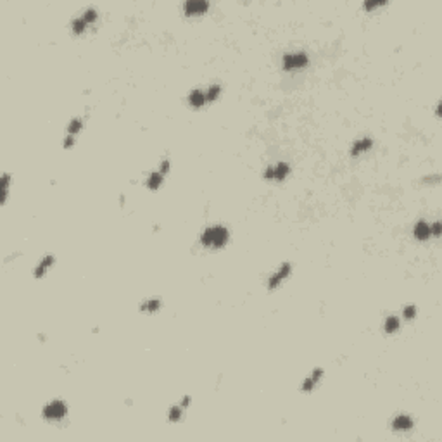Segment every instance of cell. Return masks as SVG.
Wrapping results in <instances>:
<instances>
[{
  "mask_svg": "<svg viewBox=\"0 0 442 442\" xmlns=\"http://www.w3.org/2000/svg\"><path fill=\"white\" fill-rule=\"evenodd\" d=\"M201 245L204 249H211V251H220L230 242V230L223 225H213L207 226L204 232L201 233Z\"/></svg>",
  "mask_w": 442,
  "mask_h": 442,
  "instance_id": "cell-1",
  "label": "cell"
},
{
  "mask_svg": "<svg viewBox=\"0 0 442 442\" xmlns=\"http://www.w3.org/2000/svg\"><path fill=\"white\" fill-rule=\"evenodd\" d=\"M309 66V55L302 50L287 52L282 55V69L287 73L290 71H302Z\"/></svg>",
  "mask_w": 442,
  "mask_h": 442,
  "instance_id": "cell-2",
  "label": "cell"
},
{
  "mask_svg": "<svg viewBox=\"0 0 442 442\" xmlns=\"http://www.w3.org/2000/svg\"><path fill=\"white\" fill-rule=\"evenodd\" d=\"M67 413H69V408H67V404L64 403L63 399H52L42 410V418L50 423H57L66 418Z\"/></svg>",
  "mask_w": 442,
  "mask_h": 442,
  "instance_id": "cell-3",
  "label": "cell"
},
{
  "mask_svg": "<svg viewBox=\"0 0 442 442\" xmlns=\"http://www.w3.org/2000/svg\"><path fill=\"white\" fill-rule=\"evenodd\" d=\"M290 174V164L288 162H276V164H269L265 171H263V178L268 182H284L287 180V176Z\"/></svg>",
  "mask_w": 442,
  "mask_h": 442,
  "instance_id": "cell-4",
  "label": "cell"
},
{
  "mask_svg": "<svg viewBox=\"0 0 442 442\" xmlns=\"http://www.w3.org/2000/svg\"><path fill=\"white\" fill-rule=\"evenodd\" d=\"M290 275H292V265L290 263H282V266L276 271H273L271 275L268 276V282H266V285H268V290H276V288L280 287L282 284H284L285 280H288L290 278Z\"/></svg>",
  "mask_w": 442,
  "mask_h": 442,
  "instance_id": "cell-5",
  "label": "cell"
},
{
  "mask_svg": "<svg viewBox=\"0 0 442 442\" xmlns=\"http://www.w3.org/2000/svg\"><path fill=\"white\" fill-rule=\"evenodd\" d=\"M323 375H325L323 368H313L311 373L300 382V392H306V394L313 392L316 387L320 385L321 380H323Z\"/></svg>",
  "mask_w": 442,
  "mask_h": 442,
  "instance_id": "cell-6",
  "label": "cell"
},
{
  "mask_svg": "<svg viewBox=\"0 0 442 442\" xmlns=\"http://www.w3.org/2000/svg\"><path fill=\"white\" fill-rule=\"evenodd\" d=\"M391 426H392V430L394 432H410V430H413L414 420L411 418L410 414L399 413V414H395L394 418H392Z\"/></svg>",
  "mask_w": 442,
  "mask_h": 442,
  "instance_id": "cell-7",
  "label": "cell"
},
{
  "mask_svg": "<svg viewBox=\"0 0 442 442\" xmlns=\"http://www.w3.org/2000/svg\"><path fill=\"white\" fill-rule=\"evenodd\" d=\"M209 11V4L205 0H187L183 4V12L187 16H202Z\"/></svg>",
  "mask_w": 442,
  "mask_h": 442,
  "instance_id": "cell-8",
  "label": "cell"
},
{
  "mask_svg": "<svg viewBox=\"0 0 442 442\" xmlns=\"http://www.w3.org/2000/svg\"><path fill=\"white\" fill-rule=\"evenodd\" d=\"M57 263V259H55V256H52V254H47V256H44L42 259L36 263L35 269H33V276L35 278H44L45 275H47L48 271H50L52 268H54V265Z\"/></svg>",
  "mask_w": 442,
  "mask_h": 442,
  "instance_id": "cell-9",
  "label": "cell"
},
{
  "mask_svg": "<svg viewBox=\"0 0 442 442\" xmlns=\"http://www.w3.org/2000/svg\"><path fill=\"white\" fill-rule=\"evenodd\" d=\"M373 147V138L371 137H361L356 138L354 143L351 145V156L352 158H359V156L370 152V149Z\"/></svg>",
  "mask_w": 442,
  "mask_h": 442,
  "instance_id": "cell-10",
  "label": "cell"
},
{
  "mask_svg": "<svg viewBox=\"0 0 442 442\" xmlns=\"http://www.w3.org/2000/svg\"><path fill=\"white\" fill-rule=\"evenodd\" d=\"M413 237L420 242H425L432 237V226L428 221L425 220H420L416 225L413 226Z\"/></svg>",
  "mask_w": 442,
  "mask_h": 442,
  "instance_id": "cell-11",
  "label": "cell"
},
{
  "mask_svg": "<svg viewBox=\"0 0 442 442\" xmlns=\"http://www.w3.org/2000/svg\"><path fill=\"white\" fill-rule=\"evenodd\" d=\"M189 104H190V107H193V109H201V107H204L205 104H207V100H205V92L201 90V88L192 90L189 94Z\"/></svg>",
  "mask_w": 442,
  "mask_h": 442,
  "instance_id": "cell-12",
  "label": "cell"
},
{
  "mask_svg": "<svg viewBox=\"0 0 442 442\" xmlns=\"http://www.w3.org/2000/svg\"><path fill=\"white\" fill-rule=\"evenodd\" d=\"M161 308H162V300L158 299V297H150V299H145L142 304H140V313L156 315Z\"/></svg>",
  "mask_w": 442,
  "mask_h": 442,
  "instance_id": "cell-13",
  "label": "cell"
},
{
  "mask_svg": "<svg viewBox=\"0 0 442 442\" xmlns=\"http://www.w3.org/2000/svg\"><path fill=\"white\" fill-rule=\"evenodd\" d=\"M164 174L161 173V171H152V173H149V176H147L145 180V185L149 190H159L162 187V183H164Z\"/></svg>",
  "mask_w": 442,
  "mask_h": 442,
  "instance_id": "cell-14",
  "label": "cell"
},
{
  "mask_svg": "<svg viewBox=\"0 0 442 442\" xmlns=\"http://www.w3.org/2000/svg\"><path fill=\"white\" fill-rule=\"evenodd\" d=\"M83 128H85V119L83 118H73L71 121L67 123L66 135H73V137H76V135H78Z\"/></svg>",
  "mask_w": 442,
  "mask_h": 442,
  "instance_id": "cell-15",
  "label": "cell"
},
{
  "mask_svg": "<svg viewBox=\"0 0 442 442\" xmlns=\"http://www.w3.org/2000/svg\"><path fill=\"white\" fill-rule=\"evenodd\" d=\"M399 328H401V318H397V316H394V315L387 316L385 323H383L385 333H395V332H399Z\"/></svg>",
  "mask_w": 442,
  "mask_h": 442,
  "instance_id": "cell-16",
  "label": "cell"
},
{
  "mask_svg": "<svg viewBox=\"0 0 442 442\" xmlns=\"http://www.w3.org/2000/svg\"><path fill=\"white\" fill-rule=\"evenodd\" d=\"M183 413H185V408L182 406V404H173V406L170 408V411H168V420H170L171 423H178L180 420L183 418Z\"/></svg>",
  "mask_w": 442,
  "mask_h": 442,
  "instance_id": "cell-17",
  "label": "cell"
},
{
  "mask_svg": "<svg viewBox=\"0 0 442 442\" xmlns=\"http://www.w3.org/2000/svg\"><path fill=\"white\" fill-rule=\"evenodd\" d=\"M204 92H205V100H207V104H209V102H214V100L220 99L223 88H221L220 83H214V85H209L207 90H204Z\"/></svg>",
  "mask_w": 442,
  "mask_h": 442,
  "instance_id": "cell-18",
  "label": "cell"
},
{
  "mask_svg": "<svg viewBox=\"0 0 442 442\" xmlns=\"http://www.w3.org/2000/svg\"><path fill=\"white\" fill-rule=\"evenodd\" d=\"M88 26H90V24L83 19L81 14H79L78 17H75V19H73V23H71V30H73V33H75V35H81V33H85V32H87Z\"/></svg>",
  "mask_w": 442,
  "mask_h": 442,
  "instance_id": "cell-19",
  "label": "cell"
},
{
  "mask_svg": "<svg viewBox=\"0 0 442 442\" xmlns=\"http://www.w3.org/2000/svg\"><path fill=\"white\" fill-rule=\"evenodd\" d=\"M9 189H11V174L4 173V174H2V204H5V202H7Z\"/></svg>",
  "mask_w": 442,
  "mask_h": 442,
  "instance_id": "cell-20",
  "label": "cell"
},
{
  "mask_svg": "<svg viewBox=\"0 0 442 442\" xmlns=\"http://www.w3.org/2000/svg\"><path fill=\"white\" fill-rule=\"evenodd\" d=\"M416 313H418L416 306H414V304H408L406 308L403 309V318L410 321V320H413V318H416Z\"/></svg>",
  "mask_w": 442,
  "mask_h": 442,
  "instance_id": "cell-21",
  "label": "cell"
},
{
  "mask_svg": "<svg viewBox=\"0 0 442 442\" xmlns=\"http://www.w3.org/2000/svg\"><path fill=\"white\" fill-rule=\"evenodd\" d=\"M383 5H385V2H371V0H368V2L363 4V7L366 9V11H375V9L383 7Z\"/></svg>",
  "mask_w": 442,
  "mask_h": 442,
  "instance_id": "cell-22",
  "label": "cell"
},
{
  "mask_svg": "<svg viewBox=\"0 0 442 442\" xmlns=\"http://www.w3.org/2000/svg\"><path fill=\"white\" fill-rule=\"evenodd\" d=\"M170 168H171V162H170V159H162L161 162H159V171H161L162 174H168L170 173Z\"/></svg>",
  "mask_w": 442,
  "mask_h": 442,
  "instance_id": "cell-23",
  "label": "cell"
},
{
  "mask_svg": "<svg viewBox=\"0 0 442 442\" xmlns=\"http://www.w3.org/2000/svg\"><path fill=\"white\" fill-rule=\"evenodd\" d=\"M75 143H76V137H73V135H66V137H64L63 147H64L66 150H67V149H71V147L75 145Z\"/></svg>",
  "mask_w": 442,
  "mask_h": 442,
  "instance_id": "cell-24",
  "label": "cell"
},
{
  "mask_svg": "<svg viewBox=\"0 0 442 442\" xmlns=\"http://www.w3.org/2000/svg\"><path fill=\"white\" fill-rule=\"evenodd\" d=\"M430 226H432V237H439L441 235V223L434 221V223H430Z\"/></svg>",
  "mask_w": 442,
  "mask_h": 442,
  "instance_id": "cell-25",
  "label": "cell"
},
{
  "mask_svg": "<svg viewBox=\"0 0 442 442\" xmlns=\"http://www.w3.org/2000/svg\"><path fill=\"white\" fill-rule=\"evenodd\" d=\"M439 180H441V174H434V176L423 178V183H439Z\"/></svg>",
  "mask_w": 442,
  "mask_h": 442,
  "instance_id": "cell-26",
  "label": "cell"
},
{
  "mask_svg": "<svg viewBox=\"0 0 442 442\" xmlns=\"http://www.w3.org/2000/svg\"><path fill=\"white\" fill-rule=\"evenodd\" d=\"M190 403H192V395H183L182 401H180V404H182V406L185 408V410L190 406Z\"/></svg>",
  "mask_w": 442,
  "mask_h": 442,
  "instance_id": "cell-27",
  "label": "cell"
}]
</instances>
